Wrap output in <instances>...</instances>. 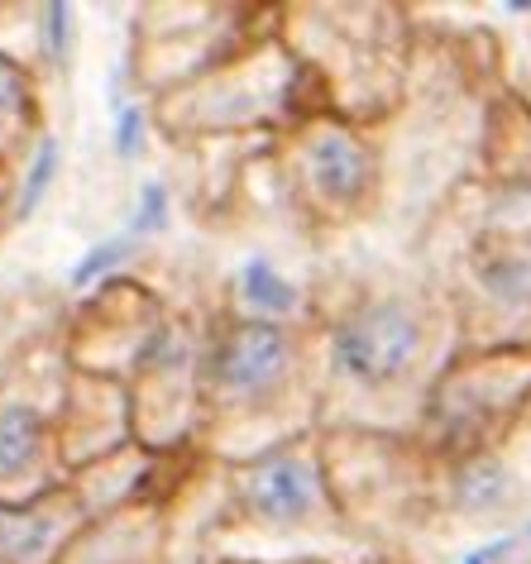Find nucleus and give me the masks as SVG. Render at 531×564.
Instances as JSON below:
<instances>
[{"label": "nucleus", "mask_w": 531, "mask_h": 564, "mask_svg": "<svg viewBox=\"0 0 531 564\" xmlns=\"http://www.w3.org/2000/svg\"><path fill=\"white\" fill-rule=\"evenodd\" d=\"M531 406V340L459 355L441 369L422 406L426 445L451 459L498 449Z\"/></svg>", "instance_id": "f257e3e1"}, {"label": "nucleus", "mask_w": 531, "mask_h": 564, "mask_svg": "<svg viewBox=\"0 0 531 564\" xmlns=\"http://www.w3.org/2000/svg\"><path fill=\"white\" fill-rule=\"evenodd\" d=\"M431 316L426 297L416 292H369L349 312L335 316L326 335V369L340 388L383 398L408 388L431 359Z\"/></svg>", "instance_id": "f03ea898"}, {"label": "nucleus", "mask_w": 531, "mask_h": 564, "mask_svg": "<svg viewBox=\"0 0 531 564\" xmlns=\"http://www.w3.org/2000/svg\"><path fill=\"white\" fill-rule=\"evenodd\" d=\"M235 498L259 527L269 531H306L330 521L335 502H330V474H326V455L297 435L273 449H263L235 474Z\"/></svg>", "instance_id": "7ed1b4c3"}, {"label": "nucleus", "mask_w": 531, "mask_h": 564, "mask_svg": "<svg viewBox=\"0 0 531 564\" xmlns=\"http://www.w3.org/2000/svg\"><path fill=\"white\" fill-rule=\"evenodd\" d=\"M297 182L306 202L326 216H359L379 192V153L355 124L312 120L297 134Z\"/></svg>", "instance_id": "20e7f679"}, {"label": "nucleus", "mask_w": 531, "mask_h": 564, "mask_svg": "<svg viewBox=\"0 0 531 564\" xmlns=\"http://www.w3.org/2000/svg\"><path fill=\"white\" fill-rule=\"evenodd\" d=\"M292 364H297V340L288 326L240 316L220 330L206 355V383L226 402H263L288 383Z\"/></svg>", "instance_id": "39448f33"}, {"label": "nucleus", "mask_w": 531, "mask_h": 564, "mask_svg": "<svg viewBox=\"0 0 531 564\" xmlns=\"http://www.w3.org/2000/svg\"><path fill=\"white\" fill-rule=\"evenodd\" d=\"M517 498H522V478L508 464L502 449H484V455L451 459L445 469V502L455 517L484 521V517H508Z\"/></svg>", "instance_id": "423d86ee"}, {"label": "nucleus", "mask_w": 531, "mask_h": 564, "mask_svg": "<svg viewBox=\"0 0 531 564\" xmlns=\"http://www.w3.org/2000/svg\"><path fill=\"white\" fill-rule=\"evenodd\" d=\"M469 278H474V292H479L494 312L531 316V249L512 245V239L474 249Z\"/></svg>", "instance_id": "0eeeda50"}, {"label": "nucleus", "mask_w": 531, "mask_h": 564, "mask_svg": "<svg viewBox=\"0 0 531 564\" xmlns=\"http://www.w3.org/2000/svg\"><path fill=\"white\" fill-rule=\"evenodd\" d=\"M235 297H240L245 316L278 321V326H288L292 316L306 312V288L297 278H288L269 253H254V259L240 263V273H235Z\"/></svg>", "instance_id": "6e6552de"}, {"label": "nucleus", "mask_w": 531, "mask_h": 564, "mask_svg": "<svg viewBox=\"0 0 531 564\" xmlns=\"http://www.w3.org/2000/svg\"><path fill=\"white\" fill-rule=\"evenodd\" d=\"M48 455V426L30 402L0 406V484H20V478L44 474Z\"/></svg>", "instance_id": "1a4fd4ad"}, {"label": "nucleus", "mask_w": 531, "mask_h": 564, "mask_svg": "<svg viewBox=\"0 0 531 564\" xmlns=\"http://www.w3.org/2000/svg\"><path fill=\"white\" fill-rule=\"evenodd\" d=\"M63 531L67 527L53 507H0V555L10 564H48Z\"/></svg>", "instance_id": "9d476101"}, {"label": "nucleus", "mask_w": 531, "mask_h": 564, "mask_svg": "<svg viewBox=\"0 0 531 564\" xmlns=\"http://www.w3.org/2000/svg\"><path fill=\"white\" fill-rule=\"evenodd\" d=\"M58 167H63V144L53 134L39 139V149H34V159L24 163V182H20V196H15V220H30L39 206H44V196L48 187L58 182Z\"/></svg>", "instance_id": "9b49d317"}, {"label": "nucleus", "mask_w": 531, "mask_h": 564, "mask_svg": "<svg viewBox=\"0 0 531 564\" xmlns=\"http://www.w3.org/2000/svg\"><path fill=\"white\" fill-rule=\"evenodd\" d=\"M139 249V239L130 230H116V235H106V239H96V245L82 253L77 268H73V278H67V288H96V282H106L116 268L130 259V253Z\"/></svg>", "instance_id": "f8f14e48"}, {"label": "nucleus", "mask_w": 531, "mask_h": 564, "mask_svg": "<svg viewBox=\"0 0 531 564\" xmlns=\"http://www.w3.org/2000/svg\"><path fill=\"white\" fill-rule=\"evenodd\" d=\"M24 116H30V73L0 53V134H20Z\"/></svg>", "instance_id": "ddd939ff"}, {"label": "nucleus", "mask_w": 531, "mask_h": 564, "mask_svg": "<svg viewBox=\"0 0 531 564\" xmlns=\"http://www.w3.org/2000/svg\"><path fill=\"white\" fill-rule=\"evenodd\" d=\"M167 225V187L159 177H149L144 187H139V196H134V216H130V225H124V230H130L139 245H144L149 235H159Z\"/></svg>", "instance_id": "4468645a"}, {"label": "nucleus", "mask_w": 531, "mask_h": 564, "mask_svg": "<svg viewBox=\"0 0 531 564\" xmlns=\"http://www.w3.org/2000/svg\"><path fill=\"white\" fill-rule=\"evenodd\" d=\"M110 144H116V159H139L149 144V116L144 106H120L116 130H110Z\"/></svg>", "instance_id": "2eb2a0df"}, {"label": "nucleus", "mask_w": 531, "mask_h": 564, "mask_svg": "<svg viewBox=\"0 0 531 564\" xmlns=\"http://www.w3.org/2000/svg\"><path fill=\"white\" fill-rule=\"evenodd\" d=\"M44 48L53 63H67L73 58V6H63V0H53V6H44Z\"/></svg>", "instance_id": "dca6fc26"}, {"label": "nucleus", "mask_w": 531, "mask_h": 564, "mask_svg": "<svg viewBox=\"0 0 531 564\" xmlns=\"http://www.w3.org/2000/svg\"><path fill=\"white\" fill-rule=\"evenodd\" d=\"M527 545H531V521H527V527H512V531L494 535V541H484V545H474L459 564H508L517 550H527Z\"/></svg>", "instance_id": "f3484780"}]
</instances>
